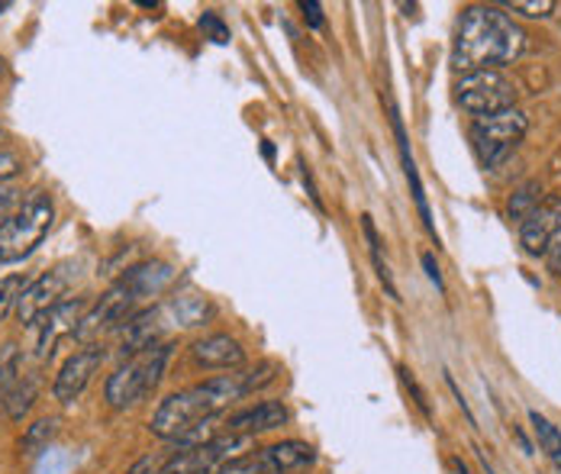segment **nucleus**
Here are the masks:
<instances>
[{
  "label": "nucleus",
  "instance_id": "nucleus-1",
  "mask_svg": "<svg viewBox=\"0 0 561 474\" xmlns=\"http://www.w3.org/2000/svg\"><path fill=\"white\" fill-rule=\"evenodd\" d=\"M278 378V368L272 361H262L249 371H232V374H217V378H207L194 388H184V391H174L169 394L159 411L152 414L149 429L165 439L181 446L187 436H194L201 426H210L217 423V416H224L236 401L268 388L272 381Z\"/></svg>",
  "mask_w": 561,
  "mask_h": 474
},
{
  "label": "nucleus",
  "instance_id": "nucleus-2",
  "mask_svg": "<svg viewBox=\"0 0 561 474\" xmlns=\"http://www.w3.org/2000/svg\"><path fill=\"white\" fill-rule=\"evenodd\" d=\"M523 49H526V33L501 7L461 10L458 30H455V46H451L455 71H461V74L488 71V68L501 71V65L519 59Z\"/></svg>",
  "mask_w": 561,
  "mask_h": 474
},
{
  "label": "nucleus",
  "instance_id": "nucleus-3",
  "mask_svg": "<svg viewBox=\"0 0 561 474\" xmlns=\"http://www.w3.org/2000/svg\"><path fill=\"white\" fill-rule=\"evenodd\" d=\"M171 281H174V268L165 265V262H146V265L129 268L111 291L81 316V323L75 330V339L84 343V346H94L101 336L119 333L123 323L129 316H136V307L146 297L162 294Z\"/></svg>",
  "mask_w": 561,
  "mask_h": 474
},
{
  "label": "nucleus",
  "instance_id": "nucleus-4",
  "mask_svg": "<svg viewBox=\"0 0 561 474\" xmlns=\"http://www.w3.org/2000/svg\"><path fill=\"white\" fill-rule=\"evenodd\" d=\"M56 223V204L46 190H30L23 194L16 213H10L0 223V265H13L23 262L30 252H36V245L49 236Z\"/></svg>",
  "mask_w": 561,
  "mask_h": 474
},
{
  "label": "nucleus",
  "instance_id": "nucleus-5",
  "mask_svg": "<svg viewBox=\"0 0 561 474\" xmlns=\"http://www.w3.org/2000/svg\"><path fill=\"white\" fill-rule=\"evenodd\" d=\"M169 358V343H159L156 349H146L139 356L126 358L111 378H107V388H104V397H107V404H111L113 411H126V407L146 401L159 388Z\"/></svg>",
  "mask_w": 561,
  "mask_h": 474
},
{
  "label": "nucleus",
  "instance_id": "nucleus-6",
  "mask_svg": "<svg viewBox=\"0 0 561 474\" xmlns=\"http://www.w3.org/2000/svg\"><path fill=\"white\" fill-rule=\"evenodd\" d=\"M516 97H519L516 84L506 78L504 71H497V68L471 71V74H461L455 81V104L474 119L513 111L516 107Z\"/></svg>",
  "mask_w": 561,
  "mask_h": 474
},
{
  "label": "nucleus",
  "instance_id": "nucleus-7",
  "mask_svg": "<svg viewBox=\"0 0 561 474\" xmlns=\"http://www.w3.org/2000/svg\"><path fill=\"white\" fill-rule=\"evenodd\" d=\"M529 129V117L523 111H504L494 117H481L471 123V146L481 159L484 169H501L506 159L513 155V149L523 142Z\"/></svg>",
  "mask_w": 561,
  "mask_h": 474
},
{
  "label": "nucleus",
  "instance_id": "nucleus-8",
  "mask_svg": "<svg viewBox=\"0 0 561 474\" xmlns=\"http://www.w3.org/2000/svg\"><path fill=\"white\" fill-rule=\"evenodd\" d=\"M252 442H255V439H249V436H229V432H220V436H214L210 442L178 449L174 455L165 459L162 474H217L226 462L245 455V452L252 449Z\"/></svg>",
  "mask_w": 561,
  "mask_h": 474
},
{
  "label": "nucleus",
  "instance_id": "nucleus-9",
  "mask_svg": "<svg viewBox=\"0 0 561 474\" xmlns=\"http://www.w3.org/2000/svg\"><path fill=\"white\" fill-rule=\"evenodd\" d=\"M68 291H71V271H68V265H58L56 271H46L43 278L30 281V288H26V291L20 294V300H16V316H20V323L33 330V323H36L43 313H49L53 307L68 300Z\"/></svg>",
  "mask_w": 561,
  "mask_h": 474
},
{
  "label": "nucleus",
  "instance_id": "nucleus-10",
  "mask_svg": "<svg viewBox=\"0 0 561 474\" xmlns=\"http://www.w3.org/2000/svg\"><path fill=\"white\" fill-rule=\"evenodd\" d=\"M104 358H107V352H104V346H101V343H94V346H81L75 356L65 358V365L58 368L56 384H53V397H56L61 407L75 404V401L84 394V388L91 384V378L101 371Z\"/></svg>",
  "mask_w": 561,
  "mask_h": 474
},
{
  "label": "nucleus",
  "instance_id": "nucleus-11",
  "mask_svg": "<svg viewBox=\"0 0 561 474\" xmlns=\"http://www.w3.org/2000/svg\"><path fill=\"white\" fill-rule=\"evenodd\" d=\"M84 316V300H65L53 307L49 313H43L33 330H36V361H49L56 356V346L65 339V336H75L78 323Z\"/></svg>",
  "mask_w": 561,
  "mask_h": 474
},
{
  "label": "nucleus",
  "instance_id": "nucleus-12",
  "mask_svg": "<svg viewBox=\"0 0 561 474\" xmlns=\"http://www.w3.org/2000/svg\"><path fill=\"white\" fill-rule=\"evenodd\" d=\"M561 236V197H546L519 227V242L526 255H546V248Z\"/></svg>",
  "mask_w": 561,
  "mask_h": 474
},
{
  "label": "nucleus",
  "instance_id": "nucleus-13",
  "mask_svg": "<svg viewBox=\"0 0 561 474\" xmlns=\"http://www.w3.org/2000/svg\"><path fill=\"white\" fill-rule=\"evenodd\" d=\"M287 419H290V414H287V407H284L280 401H259V404H252V407H242V411L229 414L224 432L255 439V436H262V432H272V429L287 426Z\"/></svg>",
  "mask_w": 561,
  "mask_h": 474
},
{
  "label": "nucleus",
  "instance_id": "nucleus-14",
  "mask_svg": "<svg viewBox=\"0 0 561 474\" xmlns=\"http://www.w3.org/2000/svg\"><path fill=\"white\" fill-rule=\"evenodd\" d=\"M191 358L197 368L204 371H236L245 365V349L239 339L226 336V333H217V336H207L201 343L191 346Z\"/></svg>",
  "mask_w": 561,
  "mask_h": 474
},
{
  "label": "nucleus",
  "instance_id": "nucleus-15",
  "mask_svg": "<svg viewBox=\"0 0 561 474\" xmlns=\"http://www.w3.org/2000/svg\"><path fill=\"white\" fill-rule=\"evenodd\" d=\"M162 310H139L136 316H129L119 330V358L139 356L146 349H156L159 346V336H162Z\"/></svg>",
  "mask_w": 561,
  "mask_h": 474
},
{
  "label": "nucleus",
  "instance_id": "nucleus-16",
  "mask_svg": "<svg viewBox=\"0 0 561 474\" xmlns=\"http://www.w3.org/2000/svg\"><path fill=\"white\" fill-rule=\"evenodd\" d=\"M259 452H262V462H265L268 474H297L317 462L313 446L304 439H284V442L259 449Z\"/></svg>",
  "mask_w": 561,
  "mask_h": 474
},
{
  "label": "nucleus",
  "instance_id": "nucleus-17",
  "mask_svg": "<svg viewBox=\"0 0 561 474\" xmlns=\"http://www.w3.org/2000/svg\"><path fill=\"white\" fill-rule=\"evenodd\" d=\"M391 126H393V136H397V142H400L403 175H407V181H410V194H413V200H416V210H420V217H423L426 230H430V233L436 236L433 210H430V200H426V190H423V181H420V172H416V162H413V152H410V139H407V132H403V123H400V114H397V107H391Z\"/></svg>",
  "mask_w": 561,
  "mask_h": 474
},
{
  "label": "nucleus",
  "instance_id": "nucleus-18",
  "mask_svg": "<svg viewBox=\"0 0 561 474\" xmlns=\"http://www.w3.org/2000/svg\"><path fill=\"white\" fill-rule=\"evenodd\" d=\"M362 233H365V239H368V252H371V265H375V271H378V281L385 285V291H388V297H393V300H400V294H397V288H393L391 268H388V262L381 258V236H378V230H375V220H371L368 213L362 217Z\"/></svg>",
  "mask_w": 561,
  "mask_h": 474
},
{
  "label": "nucleus",
  "instance_id": "nucleus-19",
  "mask_svg": "<svg viewBox=\"0 0 561 474\" xmlns=\"http://www.w3.org/2000/svg\"><path fill=\"white\" fill-rule=\"evenodd\" d=\"M539 194H542V187H539V181H526L523 187H516L513 190V197H510V204H506V217L513 220V223H526V217L539 207Z\"/></svg>",
  "mask_w": 561,
  "mask_h": 474
},
{
  "label": "nucleus",
  "instance_id": "nucleus-20",
  "mask_svg": "<svg viewBox=\"0 0 561 474\" xmlns=\"http://www.w3.org/2000/svg\"><path fill=\"white\" fill-rule=\"evenodd\" d=\"M36 394H39V374H23V378H20V384L13 388V394H10L7 407H3L7 416H10V419H23V416L30 414V407H33Z\"/></svg>",
  "mask_w": 561,
  "mask_h": 474
},
{
  "label": "nucleus",
  "instance_id": "nucleus-21",
  "mask_svg": "<svg viewBox=\"0 0 561 474\" xmlns=\"http://www.w3.org/2000/svg\"><path fill=\"white\" fill-rule=\"evenodd\" d=\"M20 378H23V356H20L16 346H7L3 356H0V407H7V401H10L13 388L20 384Z\"/></svg>",
  "mask_w": 561,
  "mask_h": 474
},
{
  "label": "nucleus",
  "instance_id": "nucleus-22",
  "mask_svg": "<svg viewBox=\"0 0 561 474\" xmlns=\"http://www.w3.org/2000/svg\"><path fill=\"white\" fill-rule=\"evenodd\" d=\"M529 423H533V432H536V439H539V449L549 455V459H556L561 462V429L549 419V416H542L539 411H529Z\"/></svg>",
  "mask_w": 561,
  "mask_h": 474
},
{
  "label": "nucleus",
  "instance_id": "nucleus-23",
  "mask_svg": "<svg viewBox=\"0 0 561 474\" xmlns=\"http://www.w3.org/2000/svg\"><path fill=\"white\" fill-rule=\"evenodd\" d=\"M53 436H56V419H36V423L26 429V436H23L20 449H23L26 455H36V452H39Z\"/></svg>",
  "mask_w": 561,
  "mask_h": 474
},
{
  "label": "nucleus",
  "instance_id": "nucleus-24",
  "mask_svg": "<svg viewBox=\"0 0 561 474\" xmlns=\"http://www.w3.org/2000/svg\"><path fill=\"white\" fill-rule=\"evenodd\" d=\"M26 288H30V285H26L23 275H7V278H0V320H3L10 310H16V300H20V294H23Z\"/></svg>",
  "mask_w": 561,
  "mask_h": 474
},
{
  "label": "nucleus",
  "instance_id": "nucleus-25",
  "mask_svg": "<svg viewBox=\"0 0 561 474\" xmlns=\"http://www.w3.org/2000/svg\"><path fill=\"white\" fill-rule=\"evenodd\" d=\"M204 313H207V303L201 297H181V300H174V320L181 326H197L204 320Z\"/></svg>",
  "mask_w": 561,
  "mask_h": 474
},
{
  "label": "nucleus",
  "instance_id": "nucleus-26",
  "mask_svg": "<svg viewBox=\"0 0 561 474\" xmlns=\"http://www.w3.org/2000/svg\"><path fill=\"white\" fill-rule=\"evenodd\" d=\"M197 26H201V33L210 39V43H217V46H226L229 43V26L224 23V16L220 13H214V10H207L201 20H197Z\"/></svg>",
  "mask_w": 561,
  "mask_h": 474
},
{
  "label": "nucleus",
  "instance_id": "nucleus-27",
  "mask_svg": "<svg viewBox=\"0 0 561 474\" xmlns=\"http://www.w3.org/2000/svg\"><path fill=\"white\" fill-rule=\"evenodd\" d=\"M506 10L523 13V16H529V20H549L552 10H556V3H552V0H510Z\"/></svg>",
  "mask_w": 561,
  "mask_h": 474
},
{
  "label": "nucleus",
  "instance_id": "nucleus-28",
  "mask_svg": "<svg viewBox=\"0 0 561 474\" xmlns=\"http://www.w3.org/2000/svg\"><path fill=\"white\" fill-rule=\"evenodd\" d=\"M397 371H400V381H403V388L410 391V397H413V404L420 407V414L426 416V419H433V407H430V397H426V391L420 388V381L413 378V371H410L407 365H400Z\"/></svg>",
  "mask_w": 561,
  "mask_h": 474
},
{
  "label": "nucleus",
  "instance_id": "nucleus-29",
  "mask_svg": "<svg viewBox=\"0 0 561 474\" xmlns=\"http://www.w3.org/2000/svg\"><path fill=\"white\" fill-rule=\"evenodd\" d=\"M20 172H23V162H20V155H16V152H7V149H0V181L16 178Z\"/></svg>",
  "mask_w": 561,
  "mask_h": 474
},
{
  "label": "nucleus",
  "instance_id": "nucleus-30",
  "mask_svg": "<svg viewBox=\"0 0 561 474\" xmlns=\"http://www.w3.org/2000/svg\"><path fill=\"white\" fill-rule=\"evenodd\" d=\"M165 455H142L139 462H133V469L126 474H162Z\"/></svg>",
  "mask_w": 561,
  "mask_h": 474
},
{
  "label": "nucleus",
  "instance_id": "nucleus-31",
  "mask_svg": "<svg viewBox=\"0 0 561 474\" xmlns=\"http://www.w3.org/2000/svg\"><path fill=\"white\" fill-rule=\"evenodd\" d=\"M300 10H304V20H307L310 30H323V7L317 0H304Z\"/></svg>",
  "mask_w": 561,
  "mask_h": 474
},
{
  "label": "nucleus",
  "instance_id": "nucleus-32",
  "mask_svg": "<svg viewBox=\"0 0 561 474\" xmlns=\"http://www.w3.org/2000/svg\"><path fill=\"white\" fill-rule=\"evenodd\" d=\"M13 207H20V194H16L13 187H3V184H0V223L10 217Z\"/></svg>",
  "mask_w": 561,
  "mask_h": 474
},
{
  "label": "nucleus",
  "instance_id": "nucleus-33",
  "mask_svg": "<svg viewBox=\"0 0 561 474\" xmlns=\"http://www.w3.org/2000/svg\"><path fill=\"white\" fill-rule=\"evenodd\" d=\"M423 268H426V275H430V281L439 288V291H446V281H443V271H439V265H436V258H433V252H426L423 255Z\"/></svg>",
  "mask_w": 561,
  "mask_h": 474
},
{
  "label": "nucleus",
  "instance_id": "nucleus-34",
  "mask_svg": "<svg viewBox=\"0 0 561 474\" xmlns=\"http://www.w3.org/2000/svg\"><path fill=\"white\" fill-rule=\"evenodd\" d=\"M446 381H449V388H451V394H455V401H458V407H461V411H465V416H468V423H471V426H478V419H474V414H471V407H468V401H465V394H461V391H458V384H455V378H446Z\"/></svg>",
  "mask_w": 561,
  "mask_h": 474
},
{
  "label": "nucleus",
  "instance_id": "nucleus-35",
  "mask_svg": "<svg viewBox=\"0 0 561 474\" xmlns=\"http://www.w3.org/2000/svg\"><path fill=\"white\" fill-rule=\"evenodd\" d=\"M542 258L549 262V268H552V271H561V236L546 248V255H542Z\"/></svg>",
  "mask_w": 561,
  "mask_h": 474
},
{
  "label": "nucleus",
  "instance_id": "nucleus-36",
  "mask_svg": "<svg viewBox=\"0 0 561 474\" xmlns=\"http://www.w3.org/2000/svg\"><path fill=\"white\" fill-rule=\"evenodd\" d=\"M455 469H458V474H471V472H468V465H465L461 459H455Z\"/></svg>",
  "mask_w": 561,
  "mask_h": 474
},
{
  "label": "nucleus",
  "instance_id": "nucleus-37",
  "mask_svg": "<svg viewBox=\"0 0 561 474\" xmlns=\"http://www.w3.org/2000/svg\"><path fill=\"white\" fill-rule=\"evenodd\" d=\"M3 10H10V3H0V13H3Z\"/></svg>",
  "mask_w": 561,
  "mask_h": 474
},
{
  "label": "nucleus",
  "instance_id": "nucleus-38",
  "mask_svg": "<svg viewBox=\"0 0 561 474\" xmlns=\"http://www.w3.org/2000/svg\"><path fill=\"white\" fill-rule=\"evenodd\" d=\"M0 142H3V126H0Z\"/></svg>",
  "mask_w": 561,
  "mask_h": 474
},
{
  "label": "nucleus",
  "instance_id": "nucleus-39",
  "mask_svg": "<svg viewBox=\"0 0 561 474\" xmlns=\"http://www.w3.org/2000/svg\"><path fill=\"white\" fill-rule=\"evenodd\" d=\"M559 472H561V462H559Z\"/></svg>",
  "mask_w": 561,
  "mask_h": 474
}]
</instances>
